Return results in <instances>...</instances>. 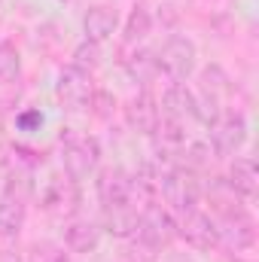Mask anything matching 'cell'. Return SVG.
<instances>
[{
  "instance_id": "obj_12",
  "label": "cell",
  "mask_w": 259,
  "mask_h": 262,
  "mask_svg": "<svg viewBox=\"0 0 259 262\" xmlns=\"http://www.w3.org/2000/svg\"><path fill=\"white\" fill-rule=\"evenodd\" d=\"M101 235H104L101 223H95L89 216H73L64 226V247L70 253H92V250H98Z\"/></svg>"
},
{
  "instance_id": "obj_7",
  "label": "cell",
  "mask_w": 259,
  "mask_h": 262,
  "mask_svg": "<svg viewBox=\"0 0 259 262\" xmlns=\"http://www.w3.org/2000/svg\"><path fill=\"white\" fill-rule=\"evenodd\" d=\"M174 229H177V238H183L195 250H213V247H220V241H217V223L201 207H189V210L177 213L174 216Z\"/></svg>"
},
{
  "instance_id": "obj_24",
  "label": "cell",
  "mask_w": 259,
  "mask_h": 262,
  "mask_svg": "<svg viewBox=\"0 0 259 262\" xmlns=\"http://www.w3.org/2000/svg\"><path fill=\"white\" fill-rule=\"evenodd\" d=\"M0 119H3V107H0Z\"/></svg>"
},
{
  "instance_id": "obj_4",
  "label": "cell",
  "mask_w": 259,
  "mask_h": 262,
  "mask_svg": "<svg viewBox=\"0 0 259 262\" xmlns=\"http://www.w3.org/2000/svg\"><path fill=\"white\" fill-rule=\"evenodd\" d=\"M204 128H207V146L213 149L217 159H232L247 140V119L238 110L217 113Z\"/></svg>"
},
{
  "instance_id": "obj_15",
  "label": "cell",
  "mask_w": 259,
  "mask_h": 262,
  "mask_svg": "<svg viewBox=\"0 0 259 262\" xmlns=\"http://www.w3.org/2000/svg\"><path fill=\"white\" fill-rule=\"evenodd\" d=\"M125 73L140 85V89H149V82L159 76V64H156V52L149 49H137L134 55L125 58Z\"/></svg>"
},
{
  "instance_id": "obj_2",
  "label": "cell",
  "mask_w": 259,
  "mask_h": 262,
  "mask_svg": "<svg viewBox=\"0 0 259 262\" xmlns=\"http://www.w3.org/2000/svg\"><path fill=\"white\" fill-rule=\"evenodd\" d=\"M159 195L165 198L168 210L177 216L189 207H198L201 204V195H204V186L198 180V174L183 168V165H171L162 171L159 177Z\"/></svg>"
},
{
  "instance_id": "obj_5",
  "label": "cell",
  "mask_w": 259,
  "mask_h": 262,
  "mask_svg": "<svg viewBox=\"0 0 259 262\" xmlns=\"http://www.w3.org/2000/svg\"><path fill=\"white\" fill-rule=\"evenodd\" d=\"M217 241L220 247H229V250H250L256 244V223L253 216L241 207V204H232V207H220L217 210Z\"/></svg>"
},
{
  "instance_id": "obj_8",
  "label": "cell",
  "mask_w": 259,
  "mask_h": 262,
  "mask_svg": "<svg viewBox=\"0 0 259 262\" xmlns=\"http://www.w3.org/2000/svg\"><path fill=\"white\" fill-rule=\"evenodd\" d=\"M162 119L177 125V128L186 131V125L198 122L201 125V113H198V101H195V92L186 82H171L162 95Z\"/></svg>"
},
{
  "instance_id": "obj_25",
  "label": "cell",
  "mask_w": 259,
  "mask_h": 262,
  "mask_svg": "<svg viewBox=\"0 0 259 262\" xmlns=\"http://www.w3.org/2000/svg\"><path fill=\"white\" fill-rule=\"evenodd\" d=\"M61 3H67V0H61Z\"/></svg>"
},
{
  "instance_id": "obj_9",
  "label": "cell",
  "mask_w": 259,
  "mask_h": 262,
  "mask_svg": "<svg viewBox=\"0 0 259 262\" xmlns=\"http://www.w3.org/2000/svg\"><path fill=\"white\" fill-rule=\"evenodd\" d=\"M92 76L89 73H82V70H76L73 64L61 67V73H58V82H55V95H58V101L64 104L67 110H82L89 101H92Z\"/></svg>"
},
{
  "instance_id": "obj_18",
  "label": "cell",
  "mask_w": 259,
  "mask_h": 262,
  "mask_svg": "<svg viewBox=\"0 0 259 262\" xmlns=\"http://www.w3.org/2000/svg\"><path fill=\"white\" fill-rule=\"evenodd\" d=\"M70 64L92 76V70H98V64H101V43L82 40V43L73 49V61H70Z\"/></svg>"
},
{
  "instance_id": "obj_3",
  "label": "cell",
  "mask_w": 259,
  "mask_h": 262,
  "mask_svg": "<svg viewBox=\"0 0 259 262\" xmlns=\"http://www.w3.org/2000/svg\"><path fill=\"white\" fill-rule=\"evenodd\" d=\"M101 143L92 134H61V168L70 183H82L98 171Z\"/></svg>"
},
{
  "instance_id": "obj_13",
  "label": "cell",
  "mask_w": 259,
  "mask_h": 262,
  "mask_svg": "<svg viewBox=\"0 0 259 262\" xmlns=\"http://www.w3.org/2000/svg\"><path fill=\"white\" fill-rule=\"evenodd\" d=\"M229 183V189L244 201H253L259 192V171H256V159L253 156H238L229 165V174L223 177Z\"/></svg>"
},
{
  "instance_id": "obj_1",
  "label": "cell",
  "mask_w": 259,
  "mask_h": 262,
  "mask_svg": "<svg viewBox=\"0 0 259 262\" xmlns=\"http://www.w3.org/2000/svg\"><path fill=\"white\" fill-rule=\"evenodd\" d=\"M174 238H177V229H174V213L168 207H162L156 201L140 210L131 241H134V247H140L146 253V259H156L162 250H168Z\"/></svg>"
},
{
  "instance_id": "obj_20",
  "label": "cell",
  "mask_w": 259,
  "mask_h": 262,
  "mask_svg": "<svg viewBox=\"0 0 259 262\" xmlns=\"http://www.w3.org/2000/svg\"><path fill=\"white\" fill-rule=\"evenodd\" d=\"M15 125H18L21 131H40V125H43V113H40V110H25V113H18Z\"/></svg>"
},
{
  "instance_id": "obj_19",
  "label": "cell",
  "mask_w": 259,
  "mask_h": 262,
  "mask_svg": "<svg viewBox=\"0 0 259 262\" xmlns=\"http://www.w3.org/2000/svg\"><path fill=\"white\" fill-rule=\"evenodd\" d=\"M31 262H70V256H67V247L61 244H34Z\"/></svg>"
},
{
  "instance_id": "obj_21",
  "label": "cell",
  "mask_w": 259,
  "mask_h": 262,
  "mask_svg": "<svg viewBox=\"0 0 259 262\" xmlns=\"http://www.w3.org/2000/svg\"><path fill=\"white\" fill-rule=\"evenodd\" d=\"M9 168H12V149H9L6 143H0V183H3V177L9 174Z\"/></svg>"
},
{
  "instance_id": "obj_14",
  "label": "cell",
  "mask_w": 259,
  "mask_h": 262,
  "mask_svg": "<svg viewBox=\"0 0 259 262\" xmlns=\"http://www.w3.org/2000/svg\"><path fill=\"white\" fill-rule=\"evenodd\" d=\"M119 28V12L107 3H98V6H89V12L82 15V31H85V40L92 43H104L116 34Z\"/></svg>"
},
{
  "instance_id": "obj_6",
  "label": "cell",
  "mask_w": 259,
  "mask_h": 262,
  "mask_svg": "<svg viewBox=\"0 0 259 262\" xmlns=\"http://www.w3.org/2000/svg\"><path fill=\"white\" fill-rule=\"evenodd\" d=\"M156 64H159V73H165L171 82H186L198 67V49L189 37L171 34L156 52Z\"/></svg>"
},
{
  "instance_id": "obj_10",
  "label": "cell",
  "mask_w": 259,
  "mask_h": 262,
  "mask_svg": "<svg viewBox=\"0 0 259 262\" xmlns=\"http://www.w3.org/2000/svg\"><path fill=\"white\" fill-rule=\"evenodd\" d=\"M125 119H128L131 131H137V134H146V137L156 134L159 122H162V110H159V101L153 98L149 89H140V92L128 101Z\"/></svg>"
},
{
  "instance_id": "obj_22",
  "label": "cell",
  "mask_w": 259,
  "mask_h": 262,
  "mask_svg": "<svg viewBox=\"0 0 259 262\" xmlns=\"http://www.w3.org/2000/svg\"><path fill=\"white\" fill-rule=\"evenodd\" d=\"M0 262H25V259H21L18 250H12V247H0Z\"/></svg>"
},
{
  "instance_id": "obj_11",
  "label": "cell",
  "mask_w": 259,
  "mask_h": 262,
  "mask_svg": "<svg viewBox=\"0 0 259 262\" xmlns=\"http://www.w3.org/2000/svg\"><path fill=\"white\" fill-rule=\"evenodd\" d=\"M95 192H98L101 207L131 204V174L125 168H104L95 180Z\"/></svg>"
},
{
  "instance_id": "obj_23",
  "label": "cell",
  "mask_w": 259,
  "mask_h": 262,
  "mask_svg": "<svg viewBox=\"0 0 259 262\" xmlns=\"http://www.w3.org/2000/svg\"><path fill=\"white\" fill-rule=\"evenodd\" d=\"M171 262H192V259H171Z\"/></svg>"
},
{
  "instance_id": "obj_16",
  "label": "cell",
  "mask_w": 259,
  "mask_h": 262,
  "mask_svg": "<svg viewBox=\"0 0 259 262\" xmlns=\"http://www.w3.org/2000/svg\"><path fill=\"white\" fill-rule=\"evenodd\" d=\"M149 34H153V12H149V6H146V3L131 6L128 18H125V28H122L125 43H128V46H134V43L146 40Z\"/></svg>"
},
{
  "instance_id": "obj_17",
  "label": "cell",
  "mask_w": 259,
  "mask_h": 262,
  "mask_svg": "<svg viewBox=\"0 0 259 262\" xmlns=\"http://www.w3.org/2000/svg\"><path fill=\"white\" fill-rule=\"evenodd\" d=\"M18 76H21V52L15 43L3 40L0 43V82L12 85V82H18Z\"/></svg>"
}]
</instances>
